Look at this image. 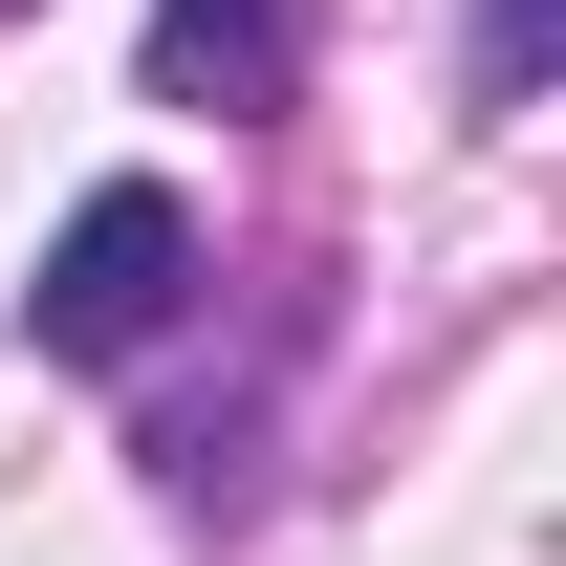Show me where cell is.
Listing matches in <instances>:
<instances>
[{"instance_id": "3", "label": "cell", "mask_w": 566, "mask_h": 566, "mask_svg": "<svg viewBox=\"0 0 566 566\" xmlns=\"http://www.w3.org/2000/svg\"><path fill=\"white\" fill-rule=\"evenodd\" d=\"M545 87V0H480V109H523Z\"/></svg>"}, {"instance_id": "1", "label": "cell", "mask_w": 566, "mask_h": 566, "mask_svg": "<svg viewBox=\"0 0 566 566\" xmlns=\"http://www.w3.org/2000/svg\"><path fill=\"white\" fill-rule=\"evenodd\" d=\"M175 305H197V197L175 175H87L66 240H44V283H22V349L132 370V349H175Z\"/></svg>"}, {"instance_id": "2", "label": "cell", "mask_w": 566, "mask_h": 566, "mask_svg": "<svg viewBox=\"0 0 566 566\" xmlns=\"http://www.w3.org/2000/svg\"><path fill=\"white\" fill-rule=\"evenodd\" d=\"M305 66V0H153V87L175 109H262Z\"/></svg>"}]
</instances>
